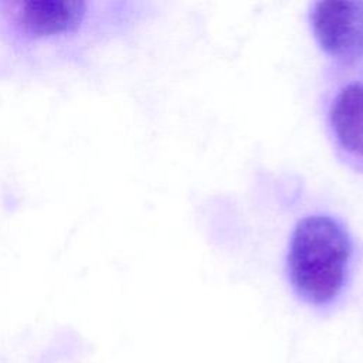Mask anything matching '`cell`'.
Here are the masks:
<instances>
[{"instance_id":"obj_3","label":"cell","mask_w":363,"mask_h":363,"mask_svg":"<svg viewBox=\"0 0 363 363\" xmlns=\"http://www.w3.org/2000/svg\"><path fill=\"white\" fill-rule=\"evenodd\" d=\"M309 21L326 55L342 64L363 60V1H316Z\"/></svg>"},{"instance_id":"obj_1","label":"cell","mask_w":363,"mask_h":363,"mask_svg":"<svg viewBox=\"0 0 363 363\" xmlns=\"http://www.w3.org/2000/svg\"><path fill=\"white\" fill-rule=\"evenodd\" d=\"M353 245L345 225L328 214L301 218L289 240L288 277L299 298L309 305L325 306L342 292Z\"/></svg>"},{"instance_id":"obj_4","label":"cell","mask_w":363,"mask_h":363,"mask_svg":"<svg viewBox=\"0 0 363 363\" xmlns=\"http://www.w3.org/2000/svg\"><path fill=\"white\" fill-rule=\"evenodd\" d=\"M329 122L337 145L363 162V81L346 84L329 106Z\"/></svg>"},{"instance_id":"obj_2","label":"cell","mask_w":363,"mask_h":363,"mask_svg":"<svg viewBox=\"0 0 363 363\" xmlns=\"http://www.w3.org/2000/svg\"><path fill=\"white\" fill-rule=\"evenodd\" d=\"M94 17L82 0L0 1V31L18 45H54L82 33Z\"/></svg>"}]
</instances>
